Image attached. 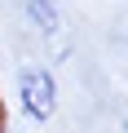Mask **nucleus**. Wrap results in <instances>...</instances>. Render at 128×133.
<instances>
[{"label": "nucleus", "mask_w": 128, "mask_h": 133, "mask_svg": "<svg viewBox=\"0 0 128 133\" xmlns=\"http://www.w3.org/2000/svg\"><path fill=\"white\" fill-rule=\"evenodd\" d=\"M18 111L31 120V124H49L57 115V76H53V66L44 62H27L18 66Z\"/></svg>", "instance_id": "1"}, {"label": "nucleus", "mask_w": 128, "mask_h": 133, "mask_svg": "<svg viewBox=\"0 0 128 133\" xmlns=\"http://www.w3.org/2000/svg\"><path fill=\"white\" fill-rule=\"evenodd\" d=\"M13 5L22 9V18H27L40 36H57V31H62V9L53 5V0H13Z\"/></svg>", "instance_id": "2"}, {"label": "nucleus", "mask_w": 128, "mask_h": 133, "mask_svg": "<svg viewBox=\"0 0 128 133\" xmlns=\"http://www.w3.org/2000/svg\"><path fill=\"white\" fill-rule=\"evenodd\" d=\"M119 133H128V120H124V129H119Z\"/></svg>", "instance_id": "3"}]
</instances>
